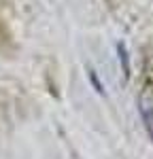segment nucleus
<instances>
[{
	"label": "nucleus",
	"instance_id": "f257e3e1",
	"mask_svg": "<svg viewBox=\"0 0 153 159\" xmlns=\"http://www.w3.org/2000/svg\"><path fill=\"white\" fill-rule=\"evenodd\" d=\"M136 102H138V112H140L142 123H145V129L153 140V87L149 83L140 89Z\"/></svg>",
	"mask_w": 153,
	"mask_h": 159
},
{
	"label": "nucleus",
	"instance_id": "f03ea898",
	"mask_svg": "<svg viewBox=\"0 0 153 159\" xmlns=\"http://www.w3.org/2000/svg\"><path fill=\"white\" fill-rule=\"evenodd\" d=\"M117 55H119V61H121V70H123V79H130V55H128V49H126V43L119 40L117 43Z\"/></svg>",
	"mask_w": 153,
	"mask_h": 159
},
{
	"label": "nucleus",
	"instance_id": "7ed1b4c3",
	"mask_svg": "<svg viewBox=\"0 0 153 159\" xmlns=\"http://www.w3.org/2000/svg\"><path fill=\"white\" fill-rule=\"evenodd\" d=\"M89 81H91V85H94V89H96L98 93H104V87H102V83L98 81V76H96L94 70H89Z\"/></svg>",
	"mask_w": 153,
	"mask_h": 159
}]
</instances>
